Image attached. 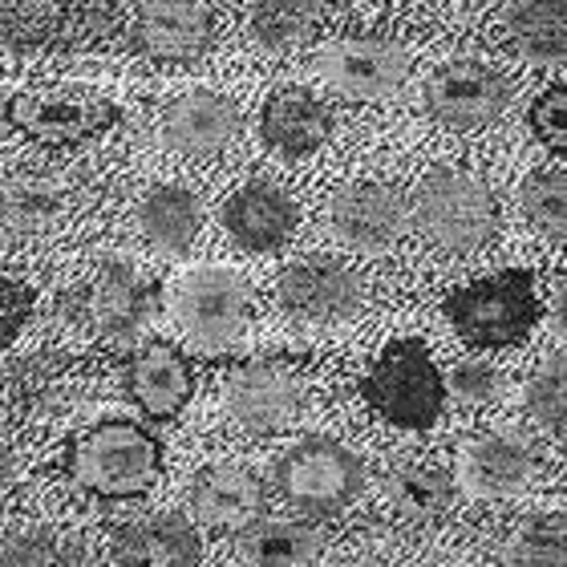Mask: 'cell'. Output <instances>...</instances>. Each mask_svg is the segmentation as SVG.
Instances as JSON below:
<instances>
[{"mask_svg": "<svg viewBox=\"0 0 567 567\" xmlns=\"http://www.w3.org/2000/svg\"><path fill=\"white\" fill-rule=\"evenodd\" d=\"M535 474H539V454L532 437H523L519 430H483L466 437L458 450V478L471 495H519L523 486H532Z\"/></svg>", "mask_w": 567, "mask_h": 567, "instance_id": "cell-12", "label": "cell"}, {"mask_svg": "<svg viewBox=\"0 0 567 567\" xmlns=\"http://www.w3.org/2000/svg\"><path fill=\"white\" fill-rule=\"evenodd\" d=\"M272 486L284 503H292L305 515H337L361 495L365 486V462L353 450L332 437H300L276 454Z\"/></svg>", "mask_w": 567, "mask_h": 567, "instance_id": "cell-4", "label": "cell"}, {"mask_svg": "<svg viewBox=\"0 0 567 567\" xmlns=\"http://www.w3.org/2000/svg\"><path fill=\"white\" fill-rule=\"evenodd\" d=\"M498 390H503V378H498V369L483 357H466L458 365L450 369V393L462 398V402L471 405H486L495 402Z\"/></svg>", "mask_w": 567, "mask_h": 567, "instance_id": "cell-34", "label": "cell"}, {"mask_svg": "<svg viewBox=\"0 0 567 567\" xmlns=\"http://www.w3.org/2000/svg\"><path fill=\"white\" fill-rule=\"evenodd\" d=\"M65 474L85 495L106 503L142 498L163 474V442L131 417H106L70 437Z\"/></svg>", "mask_w": 567, "mask_h": 567, "instance_id": "cell-1", "label": "cell"}, {"mask_svg": "<svg viewBox=\"0 0 567 567\" xmlns=\"http://www.w3.org/2000/svg\"><path fill=\"white\" fill-rule=\"evenodd\" d=\"M515 85L486 61H446L425 82V114L446 131H483L507 114Z\"/></svg>", "mask_w": 567, "mask_h": 567, "instance_id": "cell-9", "label": "cell"}, {"mask_svg": "<svg viewBox=\"0 0 567 567\" xmlns=\"http://www.w3.org/2000/svg\"><path fill=\"white\" fill-rule=\"evenodd\" d=\"M276 300L288 317L305 324H341L361 312L365 284L349 264L332 256H308L284 268V276L276 280Z\"/></svg>", "mask_w": 567, "mask_h": 567, "instance_id": "cell-11", "label": "cell"}, {"mask_svg": "<svg viewBox=\"0 0 567 567\" xmlns=\"http://www.w3.org/2000/svg\"><path fill=\"white\" fill-rule=\"evenodd\" d=\"M305 385L284 361H248L227 378V410L248 434H276L300 414Z\"/></svg>", "mask_w": 567, "mask_h": 567, "instance_id": "cell-13", "label": "cell"}, {"mask_svg": "<svg viewBox=\"0 0 567 567\" xmlns=\"http://www.w3.org/2000/svg\"><path fill=\"white\" fill-rule=\"evenodd\" d=\"M70 29L65 0H4V49L9 53H33V49L58 45Z\"/></svg>", "mask_w": 567, "mask_h": 567, "instance_id": "cell-27", "label": "cell"}, {"mask_svg": "<svg viewBox=\"0 0 567 567\" xmlns=\"http://www.w3.org/2000/svg\"><path fill=\"white\" fill-rule=\"evenodd\" d=\"M239 106L227 94L195 90L163 110V146L183 158H215L239 138Z\"/></svg>", "mask_w": 567, "mask_h": 567, "instance_id": "cell-18", "label": "cell"}, {"mask_svg": "<svg viewBox=\"0 0 567 567\" xmlns=\"http://www.w3.org/2000/svg\"><path fill=\"white\" fill-rule=\"evenodd\" d=\"M4 118L24 138L45 142V146H78L122 122V110L110 97L90 94L82 85H41V90L12 94Z\"/></svg>", "mask_w": 567, "mask_h": 567, "instance_id": "cell-7", "label": "cell"}, {"mask_svg": "<svg viewBox=\"0 0 567 567\" xmlns=\"http://www.w3.org/2000/svg\"><path fill=\"white\" fill-rule=\"evenodd\" d=\"M507 559L527 567L567 564V523L556 519V515H532V519H523L515 539H511Z\"/></svg>", "mask_w": 567, "mask_h": 567, "instance_id": "cell-31", "label": "cell"}, {"mask_svg": "<svg viewBox=\"0 0 567 567\" xmlns=\"http://www.w3.org/2000/svg\"><path fill=\"white\" fill-rule=\"evenodd\" d=\"M446 317L471 349H511L539 324L535 276L523 268L491 272L446 296Z\"/></svg>", "mask_w": 567, "mask_h": 567, "instance_id": "cell-3", "label": "cell"}, {"mask_svg": "<svg viewBox=\"0 0 567 567\" xmlns=\"http://www.w3.org/2000/svg\"><path fill=\"white\" fill-rule=\"evenodd\" d=\"M519 207L539 236L567 244V171H535L519 190Z\"/></svg>", "mask_w": 567, "mask_h": 567, "instance_id": "cell-30", "label": "cell"}, {"mask_svg": "<svg viewBox=\"0 0 567 567\" xmlns=\"http://www.w3.org/2000/svg\"><path fill=\"white\" fill-rule=\"evenodd\" d=\"M114 559L126 567H195L203 564L199 532L187 515H142L114 532Z\"/></svg>", "mask_w": 567, "mask_h": 567, "instance_id": "cell-21", "label": "cell"}, {"mask_svg": "<svg viewBox=\"0 0 567 567\" xmlns=\"http://www.w3.org/2000/svg\"><path fill=\"white\" fill-rule=\"evenodd\" d=\"M446 385L442 369L422 341H393L381 349V357L369 365L361 393L369 410L405 430H425L442 417L446 405Z\"/></svg>", "mask_w": 567, "mask_h": 567, "instance_id": "cell-5", "label": "cell"}, {"mask_svg": "<svg viewBox=\"0 0 567 567\" xmlns=\"http://www.w3.org/2000/svg\"><path fill=\"white\" fill-rule=\"evenodd\" d=\"M126 393L151 422H175L195 393V369L171 341H146L126 357Z\"/></svg>", "mask_w": 567, "mask_h": 567, "instance_id": "cell-17", "label": "cell"}, {"mask_svg": "<svg viewBox=\"0 0 567 567\" xmlns=\"http://www.w3.org/2000/svg\"><path fill=\"white\" fill-rule=\"evenodd\" d=\"M224 227L244 251H280L296 231V203L280 183L251 178L224 203Z\"/></svg>", "mask_w": 567, "mask_h": 567, "instance_id": "cell-19", "label": "cell"}, {"mask_svg": "<svg viewBox=\"0 0 567 567\" xmlns=\"http://www.w3.org/2000/svg\"><path fill=\"white\" fill-rule=\"evenodd\" d=\"M414 219L434 248L450 256H471L483 251L498 231V199L486 187V178L458 171V166H442L430 171L417 187Z\"/></svg>", "mask_w": 567, "mask_h": 567, "instance_id": "cell-2", "label": "cell"}, {"mask_svg": "<svg viewBox=\"0 0 567 567\" xmlns=\"http://www.w3.org/2000/svg\"><path fill=\"white\" fill-rule=\"evenodd\" d=\"M523 410L544 434L567 442V357H547L523 393Z\"/></svg>", "mask_w": 567, "mask_h": 567, "instance_id": "cell-29", "label": "cell"}, {"mask_svg": "<svg viewBox=\"0 0 567 567\" xmlns=\"http://www.w3.org/2000/svg\"><path fill=\"white\" fill-rule=\"evenodd\" d=\"M390 507L410 523L442 519L454 503V478L437 466H398L385 483Z\"/></svg>", "mask_w": 567, "mask_h": 567, "instance_id": "cell-25", "label": "cell"}, {"mask_svg": "<svg viewBox=\"0 0 567 567\" xmlns=\"http://www.w3.org/2000/svg\"><path fill=\"white\" fill-rule=\"evenodd\" d=\"M324 532L308 519H260L244 527L236 556L260 567H308L324 556Z\"/></svg>", "mask_w": 567, "mask_h": 567, "instance_id": "cell-23", "label": "cell"}, {"mask_svg": "<svg viewBox=\"0 0 567 567\" xmlns=\"http://www.w3.org/2000/svg\"><path fill=\"white\" fill-rule=\"evenodd\" d=\"M527 126L547 151L567 154V85H547L527 106Z\"/></svg>", "mask_w": 567, "mask_h": 567, "instance_id": "cell-33", "label": "cell"}, {"mask_svg": "<svg viewBox=\"0 0 567 567\" xmlns=\"http://www.w3.org/2000/svg\"><path fill=\"white\" fill-rule=\"evenodd\" d=\"M556 324H559V332H564V341H567V280L559 284V292H556Z\"/></svg>", "mask_w": 567, "mask_h": 567, "instance_id": "cell-36", "label": "cell"}, {"mask_svg": "<svg viewBox=\"0 0 567 567\" xmlns=\"http://www.w3.org/2000/svg\"><path fill=\"white\" fill-rule=\"evenodd\" d=\"M308 70L349 102H385L405 85L414 58L390 37H332L312 49Z\"/></svg>", "mask_w": 567, "mask_h": 567, "instance_id": "cell-6", "label": "cell"}, {"mask_svg": "<svg viewBox=\"0 0 567 567\" xmlns=\"http://www.w3.org/2000/svg\"><path fill=\"white\" fill-rule=\"evenodd\" d=\"M324 21L320 0H251L248 24L264 49H292L317 37Z\"/></svg>", "mask_w": 567, "mask_h": 567, "instance_id": "cell-26", "label": "cell"}, {"mask_svg": "<svg viewBox=\"0 0 567 567\" xmlns=\"http://www.w3.org/2000/svg\"><path fill=\"white\" fill-rule=\"evenodd\" d=\"M142 239L151 244L158 256H183V251L195 244L203 227V203L190 187H178V183H166V187H154L146 199H142L138 212Z\"/></svg>", "mask_w": 567, "mask_h": 567, "instance_id": "cell-24", "label": "cell"}, {"mask_svg": "<svg viewBox=\"0 0 567 567\" xmlns=\"http://www.w3.org/2000/svg\"><path fill=\"white\" fill-rule=\"evenodd\" d=\"M503 37L527 65H564L567 0H511L503 12Z\"/></svg>", "mask_w": 567, "mask_h": 567, "instance_id": "cell-22", "label": "cell"}, {"mask_svg": "<svg viewBox=\"0 0 567 567\" xmlns=\"http://www.w3.org/2000/svg\"><path fill=\"white\" fill-rule=\"evenodd\" d=\"M175 324L183 329L195 349L203 353H224L227 344H236L244 320H248L251 292L244 276L227 268H199L175 284Z\"/></svg>", "mask_w": 567, "mask_h": 567, "instance_id": "cell-8", "label": "cell"}, {"mask_svg": "<svg viewBox=\"0 0 567 567\" xmlns=\"http://www.w3.org/2000/svg\"><path fill=\"white\" fill-rule=\"evenodd\" d=\"M329 219L349 248L390 251L410 227V207L390 183H349L332 195Z\"/></svg>", "mask_w": 567, "mask_h": 567, "instance_id": "cell-14", "label": "cell"}, {"mask_svg": "<svg viewBox=\"0 0 567 567\" xmlns=\"http://www.w3.org/2000/svg\"><path fill=\"white\" fill-rule=\"evenodd\" d=\"M332 134V110L305 85H284L264 102L260 138L276 158H305Z\"/></svg>", "mask_w": 567, "mask_h": 567, "instance_id": "cell-20", "label": "cell"}, {"mask_svg": "<svg viewBox=\"0 0 567 567\" xmlns=\"http://www.w3.org/2000/svg\"><path fill=\"white\" fill-rule=\"evenodd\" d=\"M190 511L212 532H244L264 519L268 486L244 462H212L190 483Z\"/></svg>", "mask_w": 567, "mask_h": 567, "instance_id": "cell-15", "label": "cell"}, {"mask_svg": "<svg viewBox=\"0 0 567 567\" xmlns=\"http://www.w3.org/2000/svg\"><path fill=\"white\" fill-rule=\"evenodd\" d=\"M212 0H138L131 24V49L163 65H190L215 45Z\"/></svg>", "mask_w": 567, "mask_h": 567, "instance_id": "cell-10", "label": "cell"}, {"mask_svg": "<svg viewBox=\"0 0 567 567\" xmlns=\"http://www.w3.org/2000/svg\"><path fill=\"white\" fill-rule=\"evenodd\" d=\"M85 312L106 341H134L158 312V284L146 280L131 260H106L85 292Z\"/></svg>", "mask_w": 567, "mask_h": 567, "instance_id": "cell-16", "label": "cell"}, {"mask_svg": "<svg viewBox=\"0 0 567 567\" xmlns=\"http://www.w3.org/2000/svg\"><path fill=\"white\" fill-rule=\"evenodd\" d=\"M29 317H33V288L9 276V280H4V349L17 344V337H21V329L29 324Z\"/></svg>", "mask_w": 567, "mask_h": 567, "instance_id": "cell-35", "label": "cell"}, {"mask_svg": "<svg viewBox=\"0 0 567 567\" xmlns=\"http://www.w3.org/2000/svg\"><path fill=\"white\" fill-rule=\"evenodd\" d=\"M61 219V190L58 183L37 175H12L4 183V227L9 236H41Z\"/></svg>", "mask_w": 567, "mask_h": 567, "instance_id": "cell-28", "label": "cell"}, {"mask_svg": "<svg viewBox=\"0 0 567 567\" xmlns=\"http://www.w3.org/2000/svg\"><path fill=\"white\" fill-rule=\"evenodd\" d=\"M82 551L65 544L53 532H9L0 547L4 567H53V564H82Z\"/></svg>", "mask_w": 567, "mask_h": 567, "instance_id": "cell-32", "label": "cell"}]
</instances>
